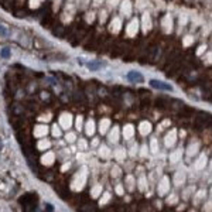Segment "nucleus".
<instances>
[{
  "label": "nucleus",
  "mask_w": 212,
  "mask_h": 212,
  "mask_svg": "<svg viewBox=\"0 0 212 212\" xmlns=\"http://www.w3.org/2000/svg\"><path fill=\"white\" fill-rule=\"evenodd\" d=\"M150 86H153L154 89H159V91H168V92H171L174 88H172V85H170V83L167 82H163V81H157V79H151L150 81Z\"/></svg>",
  "instance_id": "obj_1"
},
{
  "label": "nucleus",
  "mask_w": 212,
  "mask_h": 212,
  "mask_svg": "<svg viewBox=\"0 0 212 212\" xmlns=\"http://www.w3.org/2000/svg\"><path fill=\"white\" fill-rule=\"evenodd\" d=\"M127 79L132 81V82L142 83V82H144V76L140 72H137V71H130V72L127 74Z\"/></svg>",
  "instance_id": "obj_2"
},
{
  "label": "nucleus",
  "mask_w": 212,
  "mask_h": 212,
  "mask_svg": "<svg viewBox=\"0 0 212 212\" xmlns=\"http://www.w3.org/2000/svg\"><path fill=\"white\" fill-rule=\"evenodd\" d=\"M105 65V62H91L88 64V66H89V70L91 71H96L98 68H100V66Z\"/></svg>",
  "instance_id": "obj_3"
},
{
  "label": "nucleus",
  "mask_w": 212,
  "mask_h": 212,
  "mask_svg": "<svg viewBox=\"0 0 212 212\" xmlns=\"http://www.w3.org/2000/svg\"><path fill=\"white\" fill-rule=\"evenodd\" d=\"M2 55H3V57H9V50H7V48H4V50L2 51Z\"/></svg>",
  "instance_id": "obj_4"
}]
</instances>
